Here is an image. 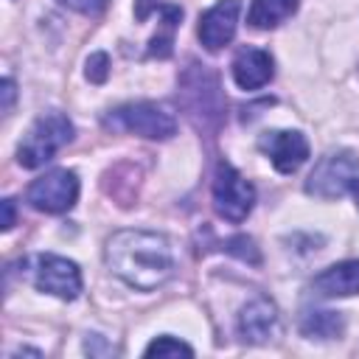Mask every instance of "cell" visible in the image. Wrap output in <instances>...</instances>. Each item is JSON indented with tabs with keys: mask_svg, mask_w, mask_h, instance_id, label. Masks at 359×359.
I'll return each instance as SVG.
<instances>
[{
	"mask_svg": "<svg viewBox=\"0 0 359 359\" xmlns=\"http://www.w3.org/2000/svg\"><path fill=\"white\" fill-rule=\"evenodd\" d=\"M104 261L126 286L151 292L174 272V252L165 236L149 230H118L107 238Z\"/></svg>",
	"mask_w": 359,
	"mask_h": 359,
	"instance_id": "obj_1",
	"label": "cell"
},
{
	"mask_svg": "<svg viewBox=\"0 0 359 359\" xmlns=\"http://www.w3.org/2000/svg\"><path fill=\"white\" fill-rule=\"evenodd\" d=\"M70 140H73L70 118L62 112H45L25 132V137L17 149V160L22 168H39L48 160H53V154L59 149H65Z\"/></svg>",
	"mask_w": 359,
	"mask_h": 359,
	"instance_id": "obj_2",
	"label": "cell"
},
{
	"mask_svg": "<svg viewBox=\"0 0 359 359\" xmlns=\"http://www.w3.org/2000/svg\"><path fill=\"white\" fill-rule=\"evenodd\" d=\"M255 205V188L252 182L238 174L227 160L216 163L213 171V208L224 222H244Z\"/></svg>",
	"mask_w": 359,
	"mask_h": 359,
	"instance_id": "obj_3",
	"label": "cell"
},
{
	"mask_svg": "<svg viewBox=\"0 0 359 359\" xmlns=\"http://www.w3.org/2000/svg\"><path fill=\"white\" fill-rule=\"evenodd\" d=\"M104 126L109 129H123L149 140H168L177 132V121L168 109L149 104V101H137V104H123L118 109H112L104 118Z\"/></svg>",
	"mask_w": 359,
	"mask_h": 359,
	"instance_id": "obj_4",
	"label": "cell"
},
{
	"mask_svg": "<svg viewBox=\"0 0 359 359\" xmlns=\"http://www.w3.org/2000/svg\"><path fill=\"white\" fill-rule=\"evenodd\" d=\"M359 174V157L348 149L328 151L317 160L306 180V194L317 199H339L345 191H351V182Z\"/></svg>",
	"mask_w": 359,
	"mask_h": 359,
	"instance_id": "obj_5",
	"label": "cell"
},
{
	"mask_svg": "<svg viewBox=\"0 0 359 359\" xmlns=\"http://www.w3.org/2000/svg\"><path fill=\"white\" fill-rule=\"evenodd\" d=\"M76 196H79V180L67 168H53L36 177L25 191V199L31 202V208L42 213H65L76 205Z\"/></svg>",
	"mask_w": 359,
	"mask_h": 359,
	"instance_id": "obj_6",
	"label": "cell"
},
{
	"mask_svg": "<svg viewBox=\"0 0 359 359\" xmlns=\"http://www.w3.org/2000/svg\"><path fill=\"white\" fill-rule=\"evenodd\" d=\"M34 286L53 297L73 300L81 292V272L73 261L45 252V255H36L34 261Z\"/></svg>",
	"mask_w": 359,
	"mask_h": 359,
	"instance_id": "obj_7",
	"label": "cell"
},
{
	"mask_svg": "<svg viewBox=\"0 0 359 359\" xmlns=\"http://www.w3.org/2000/svg\"><path fill=\"white\" fill-rule=\"evenodd\" d=\"M258 149L272 160V165L280 174H294L309 160V140L300 132H292V129L264 132L258 137Z\"/></svg>",
	"mask_w": 359,
	"mask_h": 359,
	"instance_id": "obj_8",
	"label": "cell"
},
{
	"mask_svg": "<svg viewBox=\"0 0 359 359\" xmlns=\"http://www.w3.org/2000/svg\"><path fill=\"white\" fill-rule=\"evenodd\" d=\"M280 328V317H278V306L264 297V294H255L252 300H247L238 311V323H236V331L244 342L250 345H261V342H269Z\"/></svg>",
	"mask_w": 359,
	"mask_h": 359,
	"instance_id": "obj_9",
	"label": "cell"
},
{
	"mask_svg": "<svg viewBox=\"0 0 359 359\" xmlns=\"http://www.w3.org/2000/svg\"><path fill=\"white\" fill-rule=\"evenodd\" d=\"M238 14H241L238 0H219L216 6H210L199 17V42L208 50H222L224 45H230L238 28Z\"/></svg>",
	"mask_w": 359,
	"mask_h": 359,
	"instance_id": "obj_10",
	"label": "cell"
},
{
	"mask_svg": "<svg viewBox=\"0 0 359 359\" xmlns=\"http://www.w3.org/2000/svg\"><path fill=\"white\" fill-rule=\"evenodd\" d=\"M272 76H275V65L266 50L244 45L233 56V79L241 90H261L264 84H269Z\"/></svg>",
	"mask_w": 359,
	"mask_h": 359,
	"instance_id": "obj_11",
	"label": "cell"
},
{
	"mask_svg": "<svg viewBox=\"0 0 359 359\" xmlns=\"http://www.w3.org/2000/svg\"><path fill=\"white\" fill-rule=\"evenodd\" d=\"M311 289L320 297H348L359 294V261H339L328 269H323L314 280Z\"/></svg>",
	"mask_w": 359,
	"mask_h": 359,
	"instance_id": "obj_12",
	"label": "cell"
},
{
	"mask_svg": "<svg viewBox=\"0 0 359 359\" xmlns=\"http://www.w3.org/2000/svg\"><path fill=\"white\" fill-rule=\"evenodd\" d=\"M297 6H300V0H252L247 22L258 31L278 28L280 22H286L297 11Z\"/></svg>",
	"mask_w": 359,
	"mask_h": 359,
	"instance_id": "obj_13",
	"label": "cell"
},
{
	"mask_svg": "<svg viewBox=\"0 0 359 359\" xmlns=\"http://www.w3.org/2000/svg\"><path fill=\"white\" fill-rule=\"evenodd\" d=\"M345 331V317L339 311H306L300 320V334L309 339H334Z\"/></svg>",
	"mask_w": 359,
	"mask_h": 359,
	"instance_id": "obj_14",
	"label": "cell"
},
{
	"mask_svg": "<svg viewBox=\"0 0 359 359\" xmlns=\"http://www.w3.org/2000/svg\"><path fill=\"white\" fill-rule=\"evenodd\" d=\"M143 353L146 356H157V359H163V356H194V348L188 342H182V339H174V337L163 334V337L151 339Z\"/></svg>",
	"mask_w": 359,
	"mask_h": 359,
	"instance_id": "obj_15",
	"label": "cell"
},
{
	"mask_svg": "<svg viewBox=\"0 0 359 359\" xmlns=\"http://www.w3.org/2000/svg\"><path fill=\"white\" fill-rule=\"evenodd\" d=\"M224 250L233 252V255H238L241 261H250V264H258V261H261V258H258V250H255V241L247 238V236H236V238H230V241L224 244Z\"/></svg>",
	"mask_w": 359,
	"mask_h": 359,
	"instance_id": "obj_16",
	"label": "cell"
},
{
	"mask_svg": "<svg viewBox=\"0 0 359 359\" xmlns=\"http://www.w3.org/2000/svg\"><path fill=\"white\" fill-rule=\"evenodd\" d=\"M107 76H109V56L107 53H93L87 59V79L93 84H101V81H107Z\"/></svg>",
	"mask_w": 359,
	"mask_h": 359,
	"instance_id": "obj_17",
	"label": "cell"
},
{
	"mask_svg": "<svg viewBox=\"0 0 359 359\" xmlns=\"http://www.w3.org/2000/svg\"><path fill=\"white\" fill-rule=\"evenodd\" d=\"M59 3L79 14H101L107 8V0H59Z\"/></svg>",
	"mask_w": 359,
	"mask_h": 359,
	"instance_id": "obj_18",
	"label": "cell"
},
{
	"mask_svg": "<svg viewBox=\"0 0 359 359\" xmlns=\"http://www.w3.org/2000/svg\"><path fill=\"white\" fill-rule=\"evenodd\" d=\"M3 90V115H8L11 112V104H14V98H17V90H14V81L11 79H3V84H0Z\"/></svg>",
	"mask_w": 359,
	"mask_h": 359,
	"instance_id": "obj_19",
	"label": "cell"
},
{
	"mask_svg": "<svg viewBox=\"0 0 359 359\" xmlns=\"http://www.w3.org/2000/svg\"><path fill=\"white\" fill-rule=\"evenodd\" d=\"M11 227H14V202L3 199V230H11Z\"/></svg>",
	"mask_w": 359,
	"mask_h": 359,
	"instance_id": "obj_20",
	"label": "cell"
},
{
	"mask_svg": "<svg viewBox=\"0 0 359 359\" xmlns=\"http://www.w3.org/2000/svg\"><path fill=\"white\" fill-rule=\"evenodd\" d=\"M351 194H353V199H356V208H359V177L351 182Z\"/></svg>",
	"mask_w": 359,
	"mask_h": 359,
	"instance_id": "obj_21",
	"label": "cell"
}]
</instances>
